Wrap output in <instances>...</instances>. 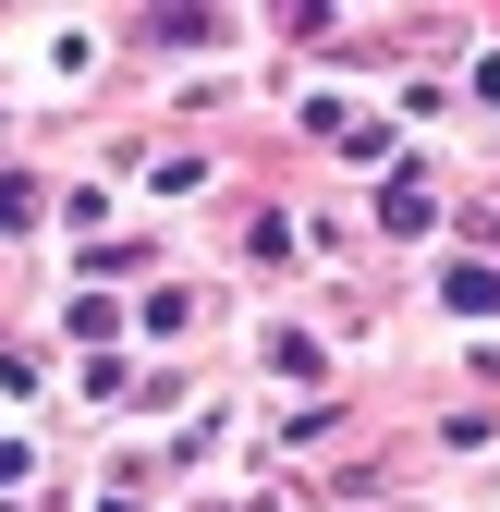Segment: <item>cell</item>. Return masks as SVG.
Instances as JSON below:
<instances>
[{
	"mask_svg": "<svg viewBox=\"0 0 500 512\" xmlns=\"http://www.w3.org/2000/svg\"><path fill=\"white\" fill-rule=\"evenodd\" d=\"M440 305H452V317H500V269H488V256L440 269Z\"/></svg>",
	"mask_w": 500,
	"mask_h": 512,
	"instance_id": "6da1fadb",
	"label": "cell"
},
{
	"mask_svg": "<svg viewBox=\"0 0 500 512\" xmlns=\"http://www.w3.org/2000/svg\"><path fill=\"white\" fill-rule=\"evenodd\" d=\"M379 220H391V232H427V220H440V196H427V171H391V196H379Z\"/></svg>",
	"mask_w": 500,
	"mask_h": 512,
	"instance_id": "7a4b0ae2",
	"label": "cell"
},
{
	"mask_svg": "<svg viewBox=\"0 0 500 512\" xmlns=\"http://www.w3.org/2000/svg\"><path fill=\"white\" fill-rule=\"evenodd\" d=\"M318 135H342V159H391V122H342V110H318Z\"/></svg>",
	"mask_w": 500,
	"mask_h": 512,
	"instance_id": "3957f363",
	"label": "cell"
},
{
	"mask_svg": "<svg viewBox=\"0 0 500 512\" xmlns=\"http://www.w3.org/2000/svg\"><path fill=\"white\" fill-rule=\"evenodd\" d=\"M25 220H37V183H25V171H0V232H25Z\"/></svg>",
	"mask_w": 500,
	"mask_h": 512,
	"instance_id": "277c9868",
	"label": "cell"
}]
</instances>
